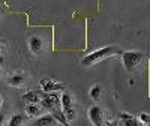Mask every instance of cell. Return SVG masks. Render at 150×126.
<instances>
[{
    "mask_svg": "<svg viewBox=\"0 0 150 126\" xmlns=\"http://www.w3.org/2000/svg\"><path fill=\"white\" fill-rule=\"evenodd\" d=\"M119 53H120V50H119L117 47H114V45L102 47V48L96 50V51L84 56L83 60H81V65L89 68V66L98 65V63H101V62H104V60H107V59H110V57H112V56H116V54H119Z\"/></svg>",
    "mask_w": 150,
    "mask_h": 126,
    "instance_id": "obj_1",
    "label": "cell"
},
{
    "mask_svg": "<svg viewBox=\"0 0 150 126\" xmlns=\"http://www.w3.org/2000/svg\"><path fill=\"white\" fill-rule=\"evenodd\" d=\"M141 60H143V53H140V51L131 50V51H123L122 53V65L128 72L135 71V68L141 63Z\"/></svg>",
    "mask_w": 150,
    "mask_h": 126,
    "instance_id": "obj_2",
    "label": "cell"
},
{
    "mask_svg": "<svg viewBox=\"0 0 150 126\" xmlns=\"http://www.w3.org/2000/svg\"><path fill=\"white\" fill-rule=\"evenodd\" d=\"M41 89L45 93H57V92H63V84H60L51 78H42L41 80Z\"/></svg>",
    "mask_w": 150,
    "mask_h": 126,
    "instance_id": "obj_3",
    "label": "cell"
},
{
    "mask_svg": "<svg viewBox=\"0 0 150 126\" xmlns=\"http://www.w3.org/2000/svg\"><path fill=\"white\" fill-rule=\"evenodd\" d=\"M60 104V96L57 93H42L41 98V105L47 110H54Z\"/></svg>",
    "mask_w": 150,
    "mask_h": 126,
    "instance_id": "obj_4",
    "label": "cell"
},
{
    "mask_svg": "<svg viewBox=\"0 0 150 126\" xmlns=\"http://www.w3.org/2000/svg\"><path fill=\"white\" fill-rule=\"evenodd\" d=\"M89 120L93 123V126H104V113L99 105H93L89 111H87Z\"/></svg>",
    "mask_w": 150,
    "mask_h": 126,
    "instance_id": "obj_5",
    "label": "cell"
},
{
    "mask_svg": "<svg viewBox=\"0 0 150 126\" xmlns=\"http://www.w3.org/2000/svg\"><path fill=\"white\" fill-rule=\"evenodd\" d=\"M29 48H30V51L35 54V56H39L42 54L44 51V42L39 36H30V39H29Z\"/></svg>",
    "mask_w": 150,
    "mask_h": 126,
    "instance_id": "obj_6",
    "label": "cell"
},
{
    "mask_svg": "<svg viewBox=\"0 0 150 126\" xmlns=\"http://www.w3.org/2000/svg\"><path fill=\"white\" fill-rule=\"evenodd\" d=\"M59 122H57V119L53 116V114H44V116H41V117H38L33 123H32V126H56Z\"/></svg>",
    "mask_w": 150,
    "mask_h": 126,
    "instance_id": "obj_7",
    "label": "cell"
},
{
    "mask_svg": "<svg viewBox=\"0 0 150 126\" xmlns=\"http://www.w3.org/2000/svg\"><path fill=\"white\" fill-rule=\"evenodd\" d=\"M6 81L11 87H23L26 84L27 78H26V75H23V74H14V75H11Z\"/></svg>",
    "mask_w": 150,
    "mask_h": 126,
    "instance_id": "obj_8",
    "label": "cell"
},
{
    "mask_svg": "<svg viewBox=\"0 0 150 126\" xmlns=\"http://www.w3.org/2000/svg\"><path fill=\"white\" fill-rule=\"evenodd\" d=\"M41 98H42V93H39L38 90H30L23 95V101L26 104H39Z\"/></svg>",
    "mask_w": 150,
    "mask_h": 126,
    "instance_id": "obj_9",
    "label": "cell"
},
{
    "mask_svg": "<svg viewBox=\"0 0 150 126\" xmlns=\"http://www.w3.org/2000/svg\"><path fill=\"white\" fill-rule=\"evenodd\" d=\"M60 105H62V110H66V108H71L74 107V99L69 93H62L60 95Z\"/></svg>",
    "mask_w": 150,
    "mask_h": 126,
    "instance_id": "obj_10",
    "label": "cell"
},
{
    "mask_svg": "<svg viewBox=\"0 0 150 126\" xmlns=\"http://www.w3.org/2000/svg\"><path fill=\"white\" fill-rule=\"evenodd\" d=\"M102 92H104V89H102L101 84H93L89 90V95L93 101H99V98L102 96Z\"/></svg>",
    "mask_w": 150,
    "mask_h": 126,
    "instance_id": "obj_11",
    "label": "cell"
},
{
    "mask_svg": "<svg viewBox=\"0 0 150 126\" xmlns=\"http://www.w3.org/2000/svg\"><path fill=\"white\" fill-rule=\"evenodd\" d=\"M26 114L29 117H38L41 114V107L38 104H27L26 105Z\"/></svg>",
    "mask_w": 150,
    "mask_h": 126,
    "instance_id": "obj_12",
    "label": "cell"
},
{
    "mask_svg": "<svg viewBox=\"0 0 150 126\" xmlns=\"http://www.w3.org/2000/svg\"><path fill=\"white\" fill-rule=\"evenodd\" d=\"M24 122H26V116L24 114H14L9 119L8 126H23Z\"/></svg>",
    "mask_w": 150,
    "mask_h": 126,
    "instance_id": "obj_13",
    "label": "cell"
},
{
    "mask_svg": "<svg viewBox=\"0 0 150 126\" xmlns=\"http://www.w3.org/2000/svg\"><path fill=\"white\" fill-rule=\"evenodd\" d=\"M62 113H63V116L66 117V120H74L75 117H77V111H75L74 107L66 108V110H62Z\"/></svg>",
    "mask_w": 150,
    "mask_h": 126,
    "instance_id": "obj_14",
    "label": "cell"
},
{
    "mask_svg": "<svg viewBox=\"0 0 150 126\" xmlns=\"http://www.w3.org/2000/svg\"><path fill=\"white\" fill-rule=\"evenodd\" d=\"M138 122H141L143 125L150 123V114H147V113H141V114L138 116Z\"/></svg>",
    "mask_w": 150,
    "mask_h": 126,
    "instance_id": "obj_15",
    "label": "cell"
},
{
    "mask_svg": "<svg viewBox=\"0 0 150 126\" xmlns=\"http://www.w3.org/2000/svg\"><path fill=\"white\" fill-rule=\"evenodd\" d=\"M5 125V116H3V113L0 111V126H3Z\"/></svg>",
    "mask_w": 150,
    "mask_h": 126,
    "instance_id": "obj_16",
    "label": "cell"
},
{
    "mask_svg": "<svg viewBox=\"0 0 150 126\" xmlns=\"http://www.w3.org/2000/svg\"><path fill=\"white\" fill-rule=\"evenodd\" d=\"M105 126H117V123H116V122H108Z\"/></svg>",
    "mask_w": 150,
    "mask_h": 126,
    "instance_id": "obj_17",
    "label": "cell"
},
{
    "mask_svg": "<svg viewBox=\"0 0 150 126\" xmlns=\"http://www.w3.org/2000/svg\"><path fill=\"white\" fill-rule=\"evenodd\" d=\"M2 105H3V98L0 96V107H2Z\"/></svg>",
    "mask_w": 150,
    "mask_h": 126,
    "instance_id": "obj_18",
    "label": "cell"
},
{
    "mask_svg": "<svg viewBox=\"0 0 150 126\" xmlns=\"http://www.w3.org/2000/svg\"><path fill=\"white\" fill-rule=\"evenodd\" d=\"M2 63H3V57H2V56H0V65H2Z\"/></svg>",
    "mask_w": 150,
    "mask_h": 126,
    "instance_id": "obj_19",
    "label": "cell"
},
{
    "mask_svg": "<svg viewBox=\"0 0 150 126\" xmlns=\"http://www.w3.org/2000/svg\"><path fill=\"white\" fill-rule=\"evenodd\" d=\"M143 126H150V123H146V125H143Z\"/></svg>",
    "mask_w": 150,
    "mask_h": 126,
    "instance_id": "obj_20",
    "label": "cell"
},
{
    "mask_svg": "<svg viewBox=\"0 0 150 126\" xmlns=\"http://www.w3.org/2000/svg\"><path fill=\"white\" fill-rule=\"evenodd\" d=\"M2 48H3V47H2V44H0V51H2Z\"/></svg>",
    "mask_w": 150,
    "mask_h": 126,
    "instance_id": "obj_21",
    "label": "cell"
}]
</instances>
